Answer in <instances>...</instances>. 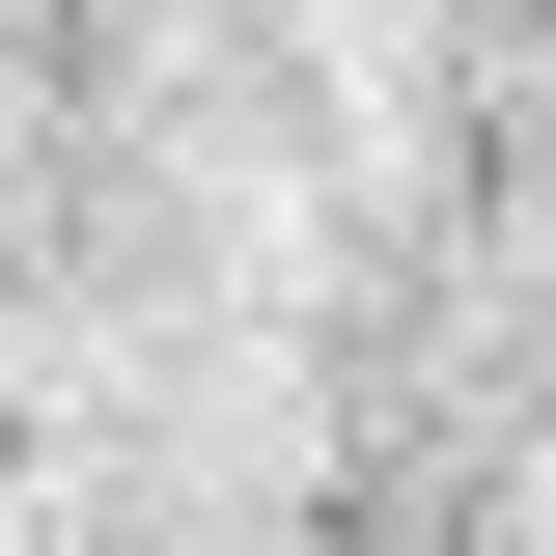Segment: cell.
Listing matches in <instances>:
<instances>
[{
  "mask_svg": "<svg viewBox=\"0 0 556 556\" xmlns=\"http://www.w3.org/2000/svg\"><path fill=\"white\" fill-rule=\"evenodd\" d=\"M278 556H501V473H473V445H417V417H362L334 501H306Z\"/></svg>",
  "mask_w": 556,
  "mask_h": 556,
  "instance_id": "1",
  "label": "cell"
}]
</instances>
